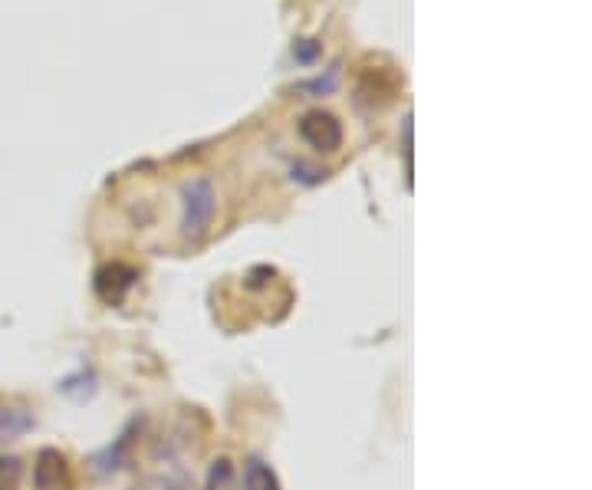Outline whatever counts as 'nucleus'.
I'll use <instances>...</instances> for the list:
<instances>
[{
  "label": "nucleus",
  "instance_id": "obj_5",
  "mask_svg": "<svg viewBox=\"0 0 592 490\" xmlns=\"http://www.w3.org/2000/svg\"><path fill=\"white\" fill-rule=\"evenodd\" d=\"M33 428V418L20 408H0V444L17 441L20 435H27Z\"/></svg>",
  "mask_w": 592,
  "mask_h": 490
},
{
  "label": "nucleus",
  "instance_id": "obj_2",
  "mask_svg": "<svg viewBox=\"0 0 592 490\" xmlns=\"http://www.w3.org/2000/svg\"><path fill=\"white\" fill-rule=\"evenodd\" d=\"M300 135L306 139V145L316 148L320 155L339 152V145H343V125H339L333 112H323V109L306 112L300 119Z\"/></svg>",
  "mask_w": 592,
  "mask_h": 490
},
{
  "label": "nucleus",
  "instance_id": "obj_8",
  "mask_svg": "<svg viewBox=\"0 0 592 490\" xmlns=\"http://www.w3.org/2000/svg\"><path fill=\"white\" fill-rule=\"evenodd\" d=\"M17 474H20L17 458H0V490H14Z\"/></svg>",
  "mask_w": 592,
  "mask_h": 490
},
{
  "label": "nucleus",
  "instance_id": "obj_10",
  "mask_svg": "<svg viewBox=\"0 0 592 490\" xmlns=\"http://www.w3.org/2000/svg\"><path fill=\"white\" fill-rule=\"evenodd\" d=\"M293 172H303V175H293V178L306 181V185H316V181L326 178V172H320V168H306V165H293Z\"/></svg>",
  "mask_w": 592,
  "mask_h": 490
},
{
  "label": "nucleus",
  "instance_id": "obj_1",
  "mask_svg": "<svg viewBox=\"0 0 592 490\" xmlns=\"http://www.w3.org/2000/svg\"><path fill=\"white\" fill-rule=\"evenodd\" d=\"M214 211H218V191L208 175H198L181 185V237L201 241L211 231Z\"/></svg>",
  "mask_w": 592,
  "mask_h": 490
},
{
  "label": "nucleus",
  "instance_id": "obj_7",
  "mask_svg": "<svg viewBox=\"0 0 592 490\" xmlns=\"http://www.w3.org/2000/svg\"><path fill=\"white\" fill-rule=\"evenodd\" d=\"M234 487V464L227 458H218L208 471V490H231Z\"/></svg>",
  "mask_w": 592,
  "mask_h": 490
},
{
  "label": "nucleus",
  "instance_id": "obj_9",
  "mask_svg": "<svg viewBox=\"0 0 592 490\" xmlns=\"http://www.w3.org/2000/svg\"><path fill=\"white\" fill-rule=\"evenodd\" d=\"M142 490H195L185 477H158V481L142 484Z\"/></svg>",
  "mask_w": 592,
  "mask_h": 490
},
{
  "label": "nucleus",
  "instance_id": "obj_6",
  "mask_svg": "<svg viewBox=\"0 0 592 490\" xmlns=\"http://www.w3.org/2000/svg\"><path fill=\"white\" fill-rule=\"evenodd\" d=\"M244 490H280L277 474H273V467L264 461H247L244 467Z\"/></svg>",
  "mask_w": 592,
  "mask_h": 490
},
{
  "label": "nucleus",
  "instance_id": "obj_4",
  "mask_svg": "<svg viewBox=\"0 0 592 490\" xmlns=\"http://www.w3.org/2000/svg\"><path fill=\"white\" fill-rule=\"evenodd\" d=\"M63 454L60 451H40V458H37V467H33V481H37V490H56L60 487V477H63Z\"/></svg>",
  "mask_w": 592,
  "mask_h": 490
},
{
  "label": "nucleus",
  "instance_id": "obj_3",
  "mask_svg": "<svg viewBox=\"0 0 592 490\" xmlns=\"http://www.w3.org/2000/svg\"><path fill=\"white\" fill-rule=\"evenodd\" d=\"M135 283V270L125 264H106L96 273V293L106 303H119L122 293Z\"/></svg>",
  "mask_w": 592,
  "mask_h": 490
}]
</instances>
